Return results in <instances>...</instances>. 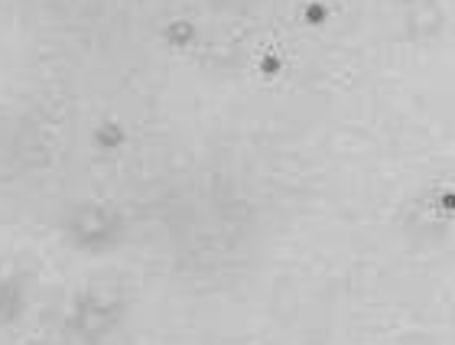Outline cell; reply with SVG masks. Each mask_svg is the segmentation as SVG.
Instances as JSON below:
<instances>
[{
  "label": "cell",
  "mask_w": 455,
  "mask_h": 345,
  "mask_svg": "<svg viewBox=\"0 0 455 345\" xmlns=\"http://www.w3.org/2000/svg\"><path fill=\"white\" fill-rule=\"evenodd\" d=\"M407 4H427V0H407Z\"/></svg>",
  "instance_id": "4"
},
{
  "label": "cell",
  "mask_w": 455,
  "mask_h": 345,
  "mask_svg": "<svg viewBox=\"0 0 455 345\" xmlns=\"http://www.w3.org/2000/svg\"><path fill=\"white\" fill-rule=\"evenodd\" d=\"M124 300L111 290H85L72 300L68 309V329L82 342H101L121 326Z\"/></svg>",
  "instance_id": "1"
},
{
  "label": "cell",
  "mask_w": 455,
  "mask_h": 345,
  "mask_svg": "<svg viewBox=\"0 0 455 345\" xmlns=\"http://www.w3.org/2000/svg\"><path fill=\"white\" fill-rule=\"evenodd\" d=\"M23 307V280L17 274H4L0 277V309L4 317H17Z\"/></svg>",
  "instance_id": "3"
},
{
  "label": "cell",
  "mask_w": 455,
  "mask_h": 345,
  "mask_svg": "<svg viewBox=\"0 0 455 345\" xmlns=\"http://www.w3.org/2000/svg\"><path fill=\"white\" fill-rule=\"evenodd\" d=\"M121 215L108 205H82L66 221L68 241L85 254H105L108 248H114L121 241Z\"/></svg>",
  "instance_id": "2"
}]
</instances>
